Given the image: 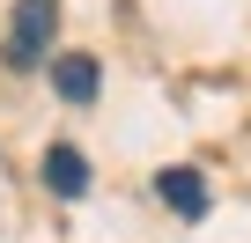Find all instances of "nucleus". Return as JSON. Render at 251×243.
Returning <instances> with one entry per match:
<instances>
[{"label": "nucleus", "instance_id": "f03ea898", "mask_svg": "<svg viewBox=\"0 0 251 243\" xmlns=\"http://www.w3.org/2000/svg\"><path fill=\"white\" fill-rule=\"evenodd\" d=\"M52 88H59L67 103H96V88H103V66H96L89 52H67V59H52Z\"/></svg>", "mask_w": 251, "mask_h": 243}, {"label": "nucleus", "instance_id": "f257e3e1", "mask_svg": "<svg viewBox=\"0 0 251 243\" xmlns=\"http://www.w3.org/2000/svg\"><path fill=\"white\" fill-rule=\"evenodd\" d=\"M59 30V0H15V22H8V66H37L52 52Z\"/></svg>", "mask_w": 251, "mask_h": 243}, {"label": "nucleus", "instance_id": "7ed1b4c3", "mask_svg": "<svg viewBox=\"0 0 251 243\" xmlns=\"http://www.w3.org/2000/svg\"><path fill=\"white\" fill-rule=\"evenodd\" d=\"M45 184H52L59 199H81V192H89V162H81V148H45Z\"/></svg>", "mask_w": 251, "mask_h": 243}, {"label": "nucleus", "instance_id": "20e7f679", "mask_svg": "<svg viewBox=\"0 0 251 243\" xmlns=\"http://www.w3.org/2000/svg\"><path fill=\"white\" fill-rule=\"evenodd\" d=\"M155 192H163V206H170V214H185V221H200V214H207V184H200L192 170H163V177H155Z\"/></svg>", "mask_w": 251, "mask_h": 243}]
</instances>
